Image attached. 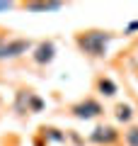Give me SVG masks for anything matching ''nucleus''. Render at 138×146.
<instances>
[{
  "instance_id": "1",
  "label": "nucleus",
  "mask_w": 138,
  "mask_h": 146,
  "mask_svg": "<svg viewBox=\"0 0 138 146\" xmlns=\"http://www.w3.org/2000/svg\"><path fill=\"white\" fill-rule=\"evenodd\" d=\"M114 34L107 29H82L75 34V44L82 54L92 58H104L109 51V44H112Z\"/></svg>"
},
{
  "instance_id": "4",
  "label": "nucleus",
  "mask_w": 138,
  "mask_h": 146,
  "mask_svg": "<svg viewBox=\"0 0 138 146\" xmlns=\"http://www.w3.org/2000/svg\"><path fill=\"white\" fill-rule=\"evenodd\" d=\"M32 58H34L39 66H46V63H51L53 58H56V44L51 42V39H44V42L36 44L34 54H32Z\"/></svg>"
},
{
  "instance_id": "2",
  "label": "nucleus",
  "mask_w": 138,
  "mask_h": 146,
  "mask_svg": "<svg viewBox=\"0 0 138 146\" xmlns=\"http://www.w3.org/2000/svg\"><path fill=\"white\" fill-rule=\"evenodd\" d=\"M70 112H73V117H78V119H95V117L102 115L104 110H102V105H99L95 98H85L82 102L73 105Z\"/></svg>"
},
{
  "instance_id": "10",
  "label": "nucleus",
  "mask_w": 138,
  "mask_h": 146,
  "mask_svg": "<svg viewBox=\"0 0 138 146\" xmlns=\"http://www.w3.org/2000/svg\"><path fill=\"white\" fill-rule=\"evenodd\" d=\"M126 144L128 146H138V127H131L126 131Z\"/></svg>"
},
{
  "instance_id": "6",
  "label": "nucleus",
  "mask_w": 138,
  "mask_h": 146,
  "mask_svg": "<svg viewBox=\"0 0 138 146\" xmlns=\"http://www.w3.org/2000/svg\"><path fill=\"white\" fill-rule=\"evenodd\" d=\"M97 90L104 98H114V95H116V83H114L112 78H107V76H99L97 78Z\"/></svg>"
},
{
  "instance_id": "8",
  "label": "nucleus",
  "mask_w": 138,
  "mask_h": 146,
  "mask_svg": "<svg viewBox=\"0 0 138 146\" xmlns=\"http://www.w3.org/2000/svg\"><path fill=\"white\" fill-rule=\"evenodd\" d=\"M114 115H116V119L119 122H131V117H133V110H131V105H116V112H114Z\"/></svg>"
},
{
  "instance_id": "5",
  "label": "nucleus",
  "mask_w": 138,
  "mask_h": 146,
  "mask_svg": "<svg viewBox=\"0 0 138 146\" xmlns=\"http://www.w3.org/2000/svg\"><path fill=\"white\" fill-rule=\"evenodd\" d=\"M32 49V42L24 39V36H17V39H5V51H3V58H17L22 54H27Z\"/></svg>"
},
{
  "instance_id": "3",
  "label": "nucleus",
  "mask_w": 138,
  "mask_h": 146,
  "mask_svg": "<svg viewBox=\"0 0 138 146\" xmlns=\"http://www.w3.org/2000/svg\"><path fill=\"white\" fill-rule=\"evenodd\" d=\"M90 141H92V144H99V146H102V144L109 146V144H114V141H119V131L114 129L112 124H99V127L92 129Z\"/></svg>"
},
{
  "instance_id": "11",
  "label": "nucleus",
  "mask_w": 138,
  "mask_h": 146,
  "mask_svg": "<svg viewBox=\"0 0 138 146\" xmlns=\"http://www.w3.org/2000/svg\"><path fill=\"white\" fill-rule=\"evenodd\" d=\"M136 29H138V22H131V25H128V29H126V32H136Z\"/></svg>"
},
{
  "instance_id": "9",
  "label": "nucleus",
  "mask_w": 138,
  "mask_h": 146,
  "mask_svg": "<svg viewBox=\"0 0 138 146\" xmlns=\"http://www.w3.org/2000/svg\"><path fill=\"white\" fill-rule=\"evenodd\" d=\"M44 131V139H53V141H63L66 139V134H61L58 129H53V127H46V129H41Z\"/></svg>"
},
{
  "instance_id": "7",
  "label": "nucleus",
  "mask_w": 138,
  "mask_h": 146,
  "mask_svg": "<svg viewBox=\"0 0 138 146\" xmlns=\"http://www.w3.org/2000/svg\"><path fill=\"white\" fill-rule=\"evenodd\" d=\"M61 7H63V3H27L24 10H29V12H56Z\"/></svg>"
},
{
  "instance_id": "12",
  "label": "nucleus",
  "mask_w": 138,
  "mask_h": 146,
  "mask_svg": "<svg viewBox=\"0 0 138 146\" xmlns=\"http://www.w3.org/2000/svg\"><path fill=\"white\" fill-rule=\"evenodd\" d=\"M12 7V3H0V10H10Z\"/></svg>"
}]
</instances>
